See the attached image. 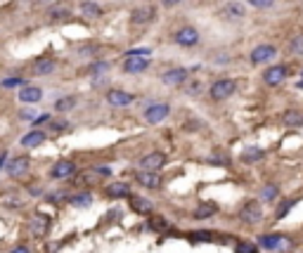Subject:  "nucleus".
Segmentation results:
<instances>
[{
	"mask_svg": "<svg viewBox=\"0 0 303 253\" xmlns=\"http://www.w3.org/2000/svg\"><path fill=\"white\" fill-rule=\"evenodd\" d=\"M237 90V80L235 78H218L211 83L209 88V97L213 99V102H223V99L232 97Z\"/></svg>",
	"mask_w": 303,
	"mask_h": 253,
	"instance_id": "f257e3e1",
	"label": "nucleus"
},
{
	"mask_svg": "<svg viewBox=\"0 0 303 253\" xmlns=\"http://www.w3.org/2000/svg\"><path fill=\"white\" fill-rule=\"evenodd\" d=\"M199 31L194 29L192 24H185V26H180L178 31L173 33V43L180 45V48H197L199 45Z\"/></svg>",
	"mask_w": 303,
	"mask_h": 253,
	"instance_id": "f03ea898",
	"label": "nucleus"
},
{
	"mask_svg": "<svg viewBox=\"0 0 303 253\" xmlns=\"http://www.w3.org/2000/svg\"><path fill=\"white\" fill-rule=\"evenodd\" d=\"M156 19V5H137L133 12H130V24L133 26H147Z\"/></svg>",
	"mask_w": 303,
	"mask_h": 253,
	"instance_id": "7ed1b4c3",
	"label": "nucleus"
},
{
	"mask_svg": "<svg viewBox=\"0 0 303 253\" xmlns=\"http://www.w3.org/2000/svg\"><path fill=\"white\" fill-rule=\"evenodd\" d=\"M168 114H171V107H168L166 102H152V104L145 109V121L152 125H159L168 118Z\"/></svg>",
	"mask_w": 303,
	"mask_h": 253,
	"instance_id": "20e7f679",
	"label": "nucleus"
},
{
	"mask_svg": "<svg viewBox=\"0 0 303 253\" xmlns=\"http://www.w3.org/2000/svg\"><path fill=\"white\" fill-rule=\"evenodd\" d=\"M277 57V48L270 43H260L256 45L254 50H251V55H249V59H251V64L254 67H260V64H266V62H272Z\"/></svg>",
	"mask_w": 303,
	"mask_h": 253,
	"instance_id": "39448f33",
	"label": "nucleus"
},
{
	"mask_svg": "<svg viewBox=\"0 0 303 253\" xmlns=\"http://www.w3.org/2000/svg\"><path fill=\"white\" fill-rule=\"evenodd\" d=\"M287 76H289V69H287L285 64H272V67H268L266 71H263V83L270 88H277L287 80Z\"/></svg>",
	"mask_w": 303,
	"mask_h": 253,
	"instance_id": "423d86ee",
	"label": "nucleus"
},
{
	"mask_svg": "<svg viewBox=\"0 0 303 253\" xmlns=\"http://www.w3.org/2000/svg\"><path fill=\"white\" fill-rule=\"evenodd\" d=\"M190 78V71L183 67H173V69H168V71H164L161 74V83L168 88H180V86H185V80Z\"/></svg>",
	"mask_w": 303,
	"mask_h": 253,
	"instance_id": "0eeeda50",
	"label": "nucleus"
},
{
	"mask_svg": "<svg viewBox=\"0 0 303 253\" xmlns=\"http://www.w3.org/2000/svg\"><path fill=\"white\" fill-rule=\"evenodd\" d=\"M121 69L124 74H143L149 69V57H143V55H126L124 62H121Z\"/></svg>",
	"mask_w": 303,
	"mask_h": 253,
	"instance_id": "6e6552de",
	"label": "nucleus"
},
{
	"mask_svg": "<svg viewBox=\"0 0 303 253\" xmlns=\"http://www.w3.org/2000/svg\"><path fill=\"white\" fill-rule=\"evenodd\" d=\"M239 218L247 225H258L263 220V206H260V201H247L239 210Z\"/></svg>",
	"mask_w": 303,
	"mask_h": 253,
	"instance_id": "1a4fd4ad",
	"label": "nucleus"
},
{
	"mask_svg": "<svg viewBox=\"0 0 303 253\" xmlns=\"http://www.w3.org/2000/svg\"><path fill=\"white\" fill-rule=\"evenodd\" d=\"M220 17L225 22H241V19L247 17V5H241L239 0H230L220 7Z\"/></svg>",
	"mask_w": 303,
	"mask_h": 253,
	"instance_id": "9d476101",
	"label": "nucleus"
},
{
	"mask_svg": "<svg viewBox=\"0 0 303 253\" xmlns=\"http://www.w3.org/2000/svg\"><path fill=\"white\" fill-rule=\"evenodd\" d=\"M135 182L137 185H143L145 189H159V187L164 185L159 171H143V168L135 173Z\"/></svg>",
	"mask_w": 303,
	"mask_h": 253,
	"instance_id": "9b49d317",
	"label": "nucleus"
},
{
	"mask_svg": "<svg viewBox=\"0 0 303 253\" xmlns=\"http://www.w3.org/2000/svg\"><path fill=\"white\" fill-rule=\"evenodd\" d=\"M71 14H74V7H71L69 0H59V3H55V5L48 10V19H50V22H67Z\"/></svg>",
	"mask_w": 303,
	"mask_h": 253,
	"instance_id": "f8f14e48",
	"label": "nucleus"
},
{
	"mask_svg": "<svg viewBox=\"0 0 303 253\" xmlns=\"http://www.w3.org/2000/svg\"><path fill=\"white\" fill-rule=\"evenodd\" d=\"M258 246L266 248V251H282V248H289L291 241L282 235H266L258 239Z\"/></svg>",
	"mask_w": 303,
	"mask_h": 253,
	"instance_id": "ddd939ff",
	"label": "nucleus"
},
{
	"mask_svg": "<svg viewBox=\"0 0 303 253\" xmlns=\"http://www.w3.org/2000/svg\"><path fill=\"white\" fill-rule=\"evenodd\" d=\"M71 175H76V163L69 159H59L52 166V171H50V178L52 180H67L71 178Z\"/></svg>",
	"mask_w": 303,
	"mask_h": 253,
	"instance_id": "4468645a",
	"label": "nucleus"
},
{
	"mask_svg": "<svg viewBox=\"0 0 303 253\" xmlns=\"http://www.w3.org/2000/svg\"><path fill=\"white\" fill-rule=\"evenodd\" d=\"M166 154L164 152H149V154H145L143 159H140V168L143 171H161V168L166 166Z\"/></svg>",
	"mask_w": 303,
	"mask_h": 253,
	"instance_id": "2eb2a0df",
	"label": "nucleus"
},
{
	"mask_svg": "<svg viewBox=\"0 0 303 253\" xmlns=\"http://www.w3.org/2000/svg\"><path fill=\"white\" fill-rule=\"evenodd\" d=\"M50 229V218L45 216V213H33L31 218H29V232H31L33 237H45Z\"/></svg>",
	"mask_w": 303,
	"mask_h": 253,
	"instance_id": "dca6fc26",
	"label": "nucleus"
},
{
	"mask_svg": "<svg viewBox=\"0 0 303 253\" xmlns=\"http://www.w3.org/2000/svg\"><path fill=\"white\" fill-rule=\"evenodd\" d=\"M107 102L112 107H130L135 102V95L126 93V90H118V88H112V90H107Z\"/></svg>",
	"mask_w": 303,
	"mask_h": 253,
	"instance_id": "f3484780",
	"label": "nucleus"
},
{
	"mask_svg": "<svg viewBox=\"0 0 303 253\" xmlns=\"http://www.w3.org/2000/svg\"><path fill=\"white\" fill-rule=\"evenodd\" d=\"M128 204L133 208V213H140V216H154V204L149 199L140 197V194H130Z\"/></svg>",
	"mask_w": 303,
	"mask_h": 253,
	"instance_id": "a211bd4d",
	"label": "nucleus"
},
{
	"mask_svg": "<svg viewBox=\"0 0 303 253\" xmlns=\"http://www.w3.org/2000/svg\"><path fill=\"white\" fill-rule=\"evenodd\" d=\"M29 166H31L29 156H14V159L7 161V175H12V178L26 175L29 173Z\"/></svg>",
	"mask_w": 303,
	"mask_h": 253,
	"instance_id": "6ab92c4d",
	"label": "nucleus"
},
{
	"mask_svg": "<svg viewBox=\"0 0 303 253\" xmlns=\"http://www.w3.org/2000/svg\"><path fill=\"white\" fill-rule=\"evenodd\" d=\"M19 99L24 102V104H36L43 99V90L36 86H24L22 88V93H19Z\"/></svg>",
	"mask_w": 303,
	"mask_h": 253,
	"instance_id": "aec40b11",
	"label": "nucleus"
},
{
	"mask_svg": "<svg viewBox=\"0 0 303 253\" xmlns=\"http://www.w3.org/2000/svg\"><path fill=\"white\" fill-rule=\"evenodd\" d=\"M45 137H48V133H43V130L36 128V130H31V133H26V135L22 137V147L33 149V147H38V144H43Z\"/></svg>",
	"mask_w": 303,
	"mask_h": 253,
	"instance_id": "412c9836",
	"label": "nucleus"
},
{
	"mask_svg": "<svg viewBox=\"0 0 303 253\" xmlns=\"http://www.w3.org/2000/svg\"><path fill=\"white\" fill-rule=\"evenodd\" d=\"M218 213V206L211 204V201H204V204H199L197 208H194V220H209V218H213Z\"/></svg>",
	"mask_w": 303,
	"mask_h": 253,
	"instance_id": "4be33fe9",
	"label": "nucleus"
},
{
	"mask_svg": "<svg viewBox=\"0 0 303 253\" xmlns=\"http://www.w3.org/2000/svg\"><path fill=\"white\" fill-rule=\"evenodd\" d=\"M263 159H266V149L260 147H244V152H241V161L244 163H258Z\"/></svg>",
	"mask_w": 303,
	"mask_h": 253,
	"instance_id": "5701e85b",
	"label": "nucleus"
},
{
	"mask_svg": "<svg viewBox=\"0 0 303 253\" xmlns=\"http://www.w3.org/2000/svg\"><path fill=\"white\" fill-rule=\"evenodd\" d=\"M80 14L86 19H99L102 17V7L97 3H93V0H83L80 3Z\"/></svg>",
	"mask_w": 303,
	"mask_h": 253,
	"instance_id": "b1692460",
	"label": "nucleus"
},
{
	"mask_svg": "<svg viewBox=\"0 0 303 253\" xmlns=\"http://www.w3.org/2000/svg\"><path fill=\"white\" fill-rule=\"evenodd\" d=\"M282 121H285V125H289V128H301L303 125V111L287 109L285 114H282Z\"/></svg>",
	"mask_w": 303,
	"mask_h": 253,
	"instance_id": "393cba45",
	"label": "nucleus"
},
{
	"mask_svg": "<svg viewBox=\"0 0 303 253\" xmlns=\"http://www.w3.org/2000/svg\"><path fill=\"white\" fill-rule=\"evenodd\" d=\"M107 197H112V199L130 197V187L126 185V182H114V185L107 187Z\"/></svg>",
	"mask_w": 303,
	"mask_h": 253,
	"instance_id": "a878e982",
	"label": "nucleus"
},
{
	"mask_svg": "<svg viewBox=\"0 0 303 253\" xmlns=\"http://www.w3.org/2000/svg\"><path fill=\"white\" fill-rule=\"evenodd\" d=\"M55 71V62L52 59H48V57H43V59H38L36 64H33V74L36 76H48Z\"/></svg>",
	"mask_w": 303,
	"mask_h": 253,
	"instance_id": "bb28decb",
	"label": "nucleus"
},
{
	"mask_svg": "<svg viewBox=\"0 0 303 253\" xmlns=\"http://www.w3.org/2000/svg\"><path fill=\"white\" fill-rule=\"evenodd\" d=\"M147 227L152 229V232H171V222L164 220L161 216H152L147 222Z\"/></svg>",
	"mask_w": 303,
	"mask_h": 253,
	"instance_id": "cd10ccee",
	"label": "nucleus"
},
{
	"mask_svg": "<svg viewBox=\"0 0 303 253\" xmlns=\"http://www.w3.org/2000/svg\"><path fill=\"white\" fill-rule=\"evenodd\" d=\"M69 204L76 206V208H86V206L93 204V197H90L88 192H78V194H74V197H69Z\"/></svg>",
	"mask_w": 303,
	"mask_h": 253,
	"instance_id": "c85d7f7f",
	"label": "nucleus"
},
{
	"mask_svg": "<svg viewBox=\"0 0 303 253\" xmlns=\"http://www.w3.org/2000/svg\"><path fill=\"white\" fill-rule=\"evenodd\" d=\"M277 197H279V187L277 185H266L263 189H260V201H266V204H272Z\"/></svg>",
	"mask_w": 303,
	"mask_h": 253,
	"instance_id": "c756f323",
	"label": "nucleus"
},
{
	"mask_svg": "<svg viewBox=\"0 0 303 253\" xmlns=\"http://www.w3.org/2000/svg\"><path fill=\"white\" fill-rule=\"evenodd\" d=\"M201 90H204V83H201L199 78H187V80H185V93H187V95L197 97Z\"/></svg>",
	"mask_w": 303,
	"mask_h": 253,
	"instance_id": "7c9ffc66",
	"label": "nucleus"
},
{
	"mask_svg": "<svg viewBox=\"0 0 303 253\" xmlns=\"http://www.w3.org/2000/svg\"><path fill=\"white\" fill-rule=\"evenodd\" d=\"M74 107H76V97H62V99H57L55 102V109L62 111V114L69 109H74Z\"/></svg>",
	"mask_w": 303,
	"mask_h": 253,
	"instance_id": "2f4dec72",
	"label": "nucleus"
},
{
	"mask_svg": "<svg viewBox=\"0 0 303 253\" xmlns=\"http://www.w3.org/2000/svg\"><path fill=\"white\" fill-rule=\"evenodd\" d=\"M289 52H294V55H303V33H298V36L291 38Z\"/></svg>",
	"mask_w": 303,
	"mask_h": 253,
	"instance_id": "473e14b6",
	"label": "nucleus"
},
{
	"mask_svg": "<svg viewBox=\"0 0 303 253\" xmlns=\"http://www.w3.org/2000/svg\"><path fill=\"white\" fill-rule=\"evenodd\" d=\"M237 253H258V246L256 244H251V241H239L235 246Z\"/></svg>",
	"mask_w": 303,
	"mask_h": 253,
	"instance_id": "72a5a7b5",
	"label": "nucleus"
},
{
	"mask_svg": "<svg viewBox=\"0 0 303 253\" xmlns=\"http://www.w3.org/2000/svg\"><path fill=\"white\" fill-rule=\"evenodd\" d=\"M294 204H296V199H289V201H285V204L279 206L277 208V213H275V218H277V220H282V218L287 216V213H289L291 208H294Z\"/></svg>",
	"mask_w": 303,
	"mask_h": 253,
	"instance_id": "f704fd0d",
	"label": "nucleus"
},
{
	"mask_svg": "<svg viewBox=\"0 0 303 253\" xmlns=\"http://www.w3.org/2000/svg\"><path fill=\"white\" fill-rule=\"evenodd\" d=\"M213 239H216V235H213V232H206V229H199V232L192 235V241H213Z\"/></svg>",
	"mask_w": 303,
	"mask_h": 253,
	"instance_id": "c9c22d12",
	"label": "nucleus"
},
{
	"mask_svg": "<svg viewBox=\"0 0 303 253\" xmlns=\"http://www.w3.org/2000/svg\"><path fill=\"white\" fill-rule=\"evenodd\" d=\"M251 7H256V10H270L272 5H275V0H247Z\"/></svg>",
	"mask_w": 303,
	"mask_h": 253,
	"instance_id": "e433bc0d",
	"label": "nucleus"
},
{
	"mask_svg": "<svg viewBox=\"0 0 303 253\" xmlns=\"http://www.w3.org/2000/svg\"><path fill=\"white\" fill-rule=\"evenodd\" d=\"M69 128L67 121H55V118H50V133H64Z\"/></svg>",
	"mask_w": 303,
	"mask_h": 253,
	"instance_id": "4c0bfd02",
	"label": "nucleus"
},
{
	"mask_svg": "<svg viewBox=\"0 0 303 253\" xmlns=\"http://www.w3.org/2000/svg\"><path fill=\"white\" fill-rule=\"evenodd\" d=\"M19 86H24V78H19V76H12V78L3 80V88H19Z\"/></svg>",
	"mask_w": 303,
	"mask_h": 253,
	"instance_id": "58836bf2",
	"label": "nucleus"
},
{
	"mask_svg": "<svg viewBox=\"0 0 303 253\" xmlns=\"http://www.w3.org/2000/svg\"><path fill=\"white\" fill-rule=\"evenodd\" d=\"M107 69H109V64L107 62H95L88 71H90V74H102V71H107Z\"/></svg>",
	"mask_w": 303,
	"mask_h": 253,
	"instance_id": "ea45409f",
	"label": "nucleus"
},
{
	"mask_svg": "<svg viewBox=\"0 0 303 253\" xmlns=\"http://www.w3.org/2000/svg\"><path fill=\"white\" fill-rule=\"evenodd\" d=\"M50 118H52L50 114H41V116L33 118V123H36V125H41V123H50Z\"/></svg>",
	"mask_w": 303,
	"mask_h": 253,
	"instance_id": "a19ab883",
	"label": "nucleus"
},
{
	"mask_svg": "<svg viewBox=\"0 0 303 253\" xmlns=\"http://www.w3.org/2000/svg\"><path fill=\"white\" fill-rule=\"evenodd\" d=\"M19 116L24 118V121H33V118H36V114H33V111H22Z\"/></svg>",
	"mask_w": 303,
	"mask_h": 253,
	"instance_id": "79ce46f5",
	"label": "nucleus"
},
{
	"mask_svg": "<svg viewBox=\"0 0 303 253\" xmlns=\"http://www.w3.org/2000/svg\"><path fill=\"white\" fill-rule=\"evenodd\" d=\"M10 253H31V251H29V248H26V246H17V248H12V251H10Z\"/></svg>",
	"mask_w": 303,
	"mask_h": 253,
	"instance_id": "37998d69",
	"label": "nucleus"
},
{
	"mask_svg": "<svg viewBox=\"0 0 303 253\" xmlns=\"http://www.w3.org/2000/svg\"><path fill=\"white\" fill-rule=\"evenodd\" d=\"M5 161H7V154H0V168L5 166Z\"/></svg>",
	"mask_w": 303,
	"mask_h": 253,
	"instance_id": "c03bdc74",
	"label": "nucleus"
},
{
	"mask_svg": "<svg viewBox=\"0 0 303 253\" xmlns=\"http://www.w3.org/2000/svg\"><path fill=\"white\" fill-rule=\"evenodd\" d=\"M175 3H178V0H164V5H166V7H171V5H175Z\"/></svg>",
	"mask_w": 303,
	"mask_h": 253,
	"instance_id": "a18cd8bd",
	"label": "nucleus"
},
{
	"mask_svg": "<svg viewBox=\"0 0 303 253\" xmlns=\"http://www.w3.org/2000/svg\"><path fill=\"white\" fill-rule=\"evenodd\" d=\"M298 88H303V76H301V80H298Z\"/></svg>",
	"mask_w": 303,
	"mask_h": 253,
	"instance_id": "49530a36",
	"label": "nucleus"
}]
</instances>
